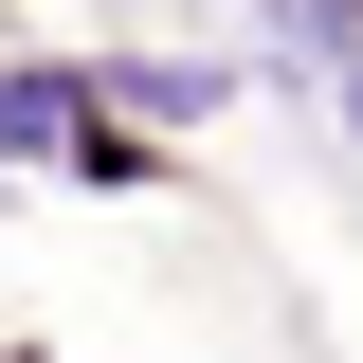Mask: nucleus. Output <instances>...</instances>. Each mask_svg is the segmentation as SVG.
Returning a JSON list of instances; mask_svg holds the SVG:
<instances>
[{"label":"nucleus","instance_id":"obj_1","mask_svg":"<svg viewBox=\"0 0 363 363\" xmlns=\"http://www.w3.org/2000/svg\"><path fill=\"white\" fill-rule=\"evenodd\" d=\"M73 128H91V73H0V164H37Z\"/></svg>","mask_w":363,"mask_h":363},{"label":"nucleus","instance_id":"obj_2","mask_svg":"<svg viewBox=\"0 0 363 363\" xmlns=\"http://www.w3.org/2000/svg\"><path fill=\"white\" fill-rule=\"evenodd\" d=\"M109 109H218V73H200V55H128V73H109Z\"/></svg>","mask_w":363,"mask_h":363},{"label":"nucleus","instance_id":"obj_3","mask_svg":"<svg viewBox=\"0 0 363 363\" xmlns=\"http://www.w3.org/2000/svg\"><path fill=\"white\" fill-rule=\"evenodd\" d=\"M309 18H363V0H309Z\"/></svg>","mask_w":363,"mask_h":363}]
</instances>
